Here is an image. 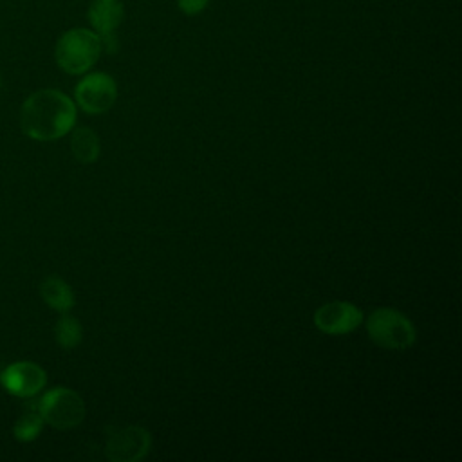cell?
Returning a JSON list of instances; mask_svg holds the SVG:
<instances>
[{
    "label": "cell",
    "mask_w": 462,
    "mask_h": 462,
    "mask_svg": "<svg viewBox=\"0 0 462 462\" xmlns=\"http://www.w3.org/2000/svg\"><path fill=\"white\" fill-rule=\"evenodd\" d=\"M76 125V105L60 90L42 88L32 92L20 108L22 132L36 141H54Z\"/></svg>",
    "instance_id": "6da1fadb"
},
{
    "label": "cell",
    "mask_w": 462,
    "mask_h": 462,
    "mask_svg": "<svg viewBox=\"0 0 462 462\" xmlns=\"http://www.w3.org/2000/svg\"><path fill=\"white\" fill-rule=\"evenodd\" d=\"M99 34L76 27L63 32L54 47V58L61 70L67 74H83L87 72L101 54Z\"/></svg>",
    "instance_id": "7a4b0ae2"
},
{
    "label": "cell",
    "mask_w": 462,
    "mask_h": 462,
    "mask_svg": "<svg viewBox=\"0 0 462 462\" xmlns=\"http://www.w3.org/2000/svg\"><path fill=\"white\" fill-rule=\"evenodd\" d=\"M366 332L375 345L390 350L410 348L417 339L413 323L402 312L388 307L370 312L366 318Z\"/></svg>",
    "instance_id": "3957f363"
},
{
    "label": "cell",
    "mask_w": 462,
    "mask_h": 462,
    "mask_svg": "<svg viewBox=\"0 0 462 462\" xmlns=\"http://www.w3.org/2000/svg\"><path fill=\"white\" fill-rule=\"evenodd\" d=\"M36 408L43 422L56 430L76 428L81 424L87 411L79 393L65 386H56L45 392L36 402Z\"/></svg>",
    "instance_id": "277c9868"
},
{
    "label": "cell",
    "mask_w": 462,
    "mask_h": 462,
    "mask_svg": "<svg viewBox=\"0 0 462 462\" xmlns=\"http://www.w3.org/2000/svg\"><path fill=\"white\" fill-rule=\"evenodd\" d=\"M76 103L87 114H103L117 99L116 79L105 72L87 74L74 90Z\"/></svg>",
    "instance_id": "5b68a950"
},
{
    "label": "cell",
    "mask_w": 462,
    "mask_h": 462,
    "mask_svg": "<svg viewBox=\"0 0 462 462\" xmlns=\"http://www.w3.org/2000/svg\"><path fill=\"white\" fill-rule=\"evenodd\" d=\"M152 437L148 430L141 426L117 428L106 439V457L112 462H137L148 455Z\"/></svg>",
    "instance_id": "8992f818"
},
{
    "label": "cell",
    "mask_w": 462,
    "mask_h": 462,
    "mask_svg": "<svg viewBox=\"0 0 462 462\" xmlns=\"http://www.w3.org/2000/svg\"><path fill=\"white\" fill-rule=\"evenodd\" d=\"M47 383L45 370L31 361H16L7 365L0 374V384L14 397H34Z\"/></svg>",
    "instance_id": "52a82bcc"
},
{
    "label": "cell",
    "mask_w": 462,
    "mask_h": 462,
    "mask_svg": "<svg viewBox=\"0 0 462 462\" xmlns=\"http://www.w3.org/2000/svg\"><path fill=\"white\" fill-rule=\"evenodd\" d=\"M363 321V310L350 301H328L314 312V325L330 336L348 334Z\"/></svg>",
    "instance_id": "ba28073f"
},
{
    "label": "cell",
    "mask_w": 462,
    "mask_h": 462,
    "mask_svg": "<svg viewBox=\"0 0 462 462\" xmlns=\"http://www.w3.org/2000/svg\"><path fill=\"white\" fill-rule=\"evenodd\" d=\"M88 22L94 32L99 36L114 34L125 16V5L121 0H92L88 5Z\"/></svg>",
    "instance_id": "9c48e42d"
},
{
    "label": "cell",
    "mask_w": 462,
    "mask_h": 462,
    "mask_svg": "<svg viewBox=\"0 0 462 462\" xmlns=\"http://www.w3.org/2000/svg\"><path fill=\"white\" fill-rule=\"evenodd\" d=\"M40 296L51 309L58 312H69L76 301L70 285L58 276H47L40 283Z\"/></svg>",
    "instance_id": "30bf717a"
},
{
    "label": "cell",
    "mask_w": 462,
    "mask_h": 462,
    "mask_svg": "<svg viewBox=\"0 0 462 462\" xmlns=\"http://www.w3.org/2000/svg\"><path fill=\"white\" fill-rule=\"evenodd\" d=\"M99 137L88 126H78L70 135V152L78 162L90 164L99 157Z\"/></svg>",
    "instance_id": "8fae6325"
},
{
    "label": "cell",
    "mask_w": 462,
    "mask_h": 462,
    "mask_svg": "<svg viewBox=\"0 0 462 462\" xmlns=\"http://www.w3.org/2000/svg\"><path fill=\"white\" fill-rule=\"evenodd\" d=\"M43 428V419L36 408V402H29L25 411L16 419L13 426V435L20 442H31L34 440Z\"/></svg>",
    "instance_id": "7c38bea8"
},
{
    "label": "cell",
    "mask_w": 462,
    "mask_h": 462,
    "mask_svg": "<svg viewBox=\"0 0 462 462\" xmlns=\"http://www.w3.org/2000/svg\"><path fill=\"white\" fill-rule=\"evenodd\" d=\"M54 336H56V343L63 350H72L81 343L83 328L76 318L63 312V316L58 319V323L54 327Z\"/></svg>",
    "instance_id": "4fadbf2b"
},
{
    "label": "cell",
    "mask_w": 462,
    "mask_h": 462,
    "mask_svg": "<svg viewBox=\"0 0 462 462\" xmlns=\"http://www.w3.org/2000/svg\"><path fill=\"white\" fill-rule=\"evenodd\" d=\"M209 0H177V5L179 9L188 14V16H193V14H199L202 13L206 7H208Z\"/></svg>",
    "instance_id": "5bb4252c"
},
{
    "label": "cell",
    "mask_w": 462,
    "mask_h": 462,
    "mask_svg": "<svg viewBox=\"0 0 462 462\" xmlns=\"http://www.w3.org/2000/svg\"><path fill=\"white\" fill-rule=\"evenodd\" d=\"M0 88H2V74H0Z\"/></svg>",
    "instance_id": "9a60e30c"
}]
</instances>
